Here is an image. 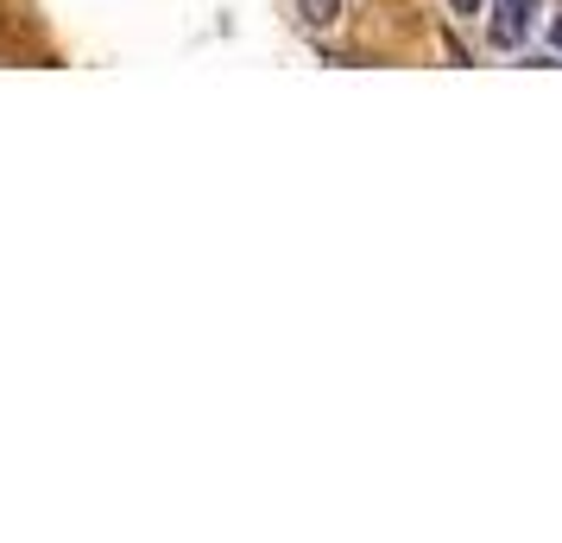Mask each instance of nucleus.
<instances>
[{
    "label": "nucleus",
    "mask_w": 562,
    "mask_h": 543,
    "mask_svg": "<svg viewBox=\"0 0 562 543\" xmlns=\"http://www.w3.org/2000/svg\"><path fill=\"white\" fill-rule=\"evenodd\" d=\"M531 13L537 0H493V45H525V32H531Z\"/></svg>",
    "instance_id": "obj_1"
},
{
    "label": "nucleus",
    "mask_w": 562,
    "mask_h": 543,
    "mask_svg": "<svg viewBox=\"0 0 562 543\" xmlns=\"http://www.w3.org/2000/svg\"><path fill=\"white\" fill-rule=\"evenodd\" d=\"M297 13H304V26L329 32L335 20H341V0H297Z\"/></svg>",
    "instance_id": "obj_2"
},
{
    "label": "nucleus",
    "mask_w": 562,
    "mask_h": 543,
    "mask_svg": "<svg viewBox=\"0 0 562 543\" xmlns=\"http://www.w3.org/2000/svg\"><path fill=\"white\" fill-rule=\"evenodd\" d=\"M449 7H456V13H481V0H449Z\"/></svg>",
    "instance_id": "obj_3"
},
{
    "label": "nucleus",
    "mask_w": 562,
    "mask_h": 543,
    "mask_svg": "<svg viewBox=\"0 0 562 543\" xmlns=\"http://www.w3.org/2000/svg\"><path fill=\"white\" fill-rule=\"evenodd\" d=\"M557 45H562V20H557Z\"/></svg>",
    "instance_id": "obj_4"
}]
</instances>
